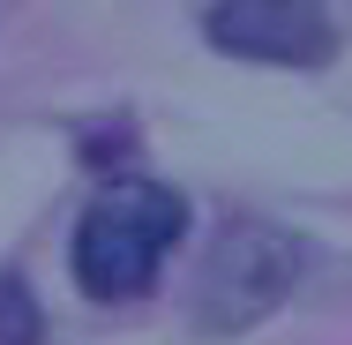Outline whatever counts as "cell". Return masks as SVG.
Wrapping results in <instances>:
<instances>
[{"label": "cell", "instance_id": "4", "mask_svg": "<svg viewBox=\"0 0 352 345\" xmlns=\"http://www.w3.org/2000/svg\"><path fill=\"white\" fill-rule=\"evenodd\" d=\"M38 338H45V315H38L30 285L8 271L0 278V345H38Z\"/></svg>", "mask_w": 352, "mask_h": 345}, {"label": "cell", "instance_id": "3", "mask_svg": "<svg viewBox=\"0 0 352 345\" xmlns=\"http://www.w3.org/2000/svg\"><path fill=\"white\" fill-rule=\"evenodd\" d=\"M203 38L232 61H278V68H322L338 53V23L300 0H217Z\"/></svg>", "mask_w": 352, "mask_h": 345}, {"label": "cell", "instance_id": "1", "mask_svg": "<svg viewBox=\"0 0 352 345\" xmlns=\"http://www.w3.org/2000/svg\"><path fill=\"white\" fill-rule=\"evenodd\" d=\"M188 233V203L157 180H113L75 225V278L90 300H135L150 293L157 263Z\"/></svg>", "mask_w": 352, "mask_h": 345}, {"label": "cell", "instance_id": "2", "mask_svg": "<svg viewBox=\"0 0 352 345\" xmlns=\"http://www.w3.org/2000/svg\"><path fill=\"white\" fill-rule=\"evenodd\" d=\"M292 278H300V240L270 218H232L195 271V323L210 338H232L278 308Z\"/></svg>", "mask_w": 352, "mask_h": 345}]
</instances>
